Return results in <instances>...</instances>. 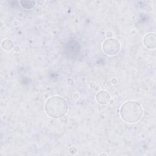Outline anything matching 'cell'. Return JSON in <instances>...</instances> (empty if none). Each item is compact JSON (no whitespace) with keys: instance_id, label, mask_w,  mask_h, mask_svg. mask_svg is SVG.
Masks as SVG:
<instances>
[{"instance_id":"1","label":"cell","mask_w":156,"mask_h":156,"mask_svg":"<svg viewBox=\"0 0 156 156\" xmlns=\"http://www.w3.org/2000/svg\"><path fill=\"white\" fill-rule=\"evenodd\" d=\"M66 101L59 96H54L49 98L46 102L44 110L46 114L54 118L59 119L63 117L68 112Z\"/></svg>"},{"instance_id":"2","label":"cell","mask_w":156,"mask_h":156,"mask_svg":"<svg viewBox=\"0 0 156 156\" xmlns=\"http://www.w3.org/2000/svg\"><path fill=\"white\" fill-rule=\"evenodd\" d=\"M143 115L141 105L137 101L129 100L125 102L120 108L122 119L128 123H135L141 119Z\"/></svg>"},{"instance_id":"3","label":"cell","mask_w":156,"mask_h":156,"mask_svg":"<svg viewBox=\"0 0 156 156\" xmlns=\"http://www.w3.org/2000/svg\"><path fill=\"white\" fill-rule=\"evenodd\" d=\"M121 48V45L118 40L114 38L106 39L102 44V49L105 54L108 55L117 54Z\"/></svg>"},{"instance_id":"4","label":"cell","mask_w":156,"mask_h":156,"mask_svg":"<svg viewBox=\"0 0 156 156\" xmlns=\"http://www.w3.org/2000/svg\"><path fill=\"white\" fill-rule=\"evenodd\" d=\"M144 46L150 49H155L156 47V35L154 32L148 33L143 39Z\"/></svg>"},{"instance_id":"5","label":"cell","mask_w":156,"mask_h":156,"mask_svg":"<svg viewBox=\"0 0 156 156\" xmlns=\"http://www.w3.org/2000/svg\"><path fill=\"white\" fill-rule=\"evenodd\" d=\"M96 99L98 103L99 104L105 105L109 102L110 100V95L107 91L105 90H101L96 94Z\"/></svg>"},{"instance_id":"6","label":"cell","mask_w":156,"mask_h":156,"mask_svg":"<svg viewBox=\"0 0 156 156\" xmlns=\"http://www.w3.org/2000/svg\"><path fill=\"white\" fill-rule=\"evenodd\" d=\"M1 46L5 51H10L13 47V43L10 39H5L2 41Z\"/></svg>"},{"instance_id":"7","label":"cell","mask_w":156,"mask_h":156,"mask_svg":"<svg viewBox=\"0 0 156 156\" xmlns=\"http://www.w3.org/2000/svg\"><path fill=\"white\" fill-rule=\"evenodd\" d=\"M20 4L23 7L30 9L35 6L36 2L34 1H20Z\"/></svg>"},{"instance_id":"8","label":"cell","mask_w":156,"mask_h":156,"mask_svg":"<svg viewBox=\"0 0 156 156\" xmlns=\"http://www.w3.org/2000/svg\"><path fill=\"white\" fill-rule=\"evenodd\" d=\"M112 33L111 32H108L107 34V37H112Z\"/></svg>"}]
</instances>
